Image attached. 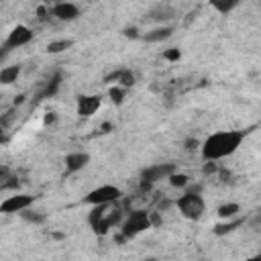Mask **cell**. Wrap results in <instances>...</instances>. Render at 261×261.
I'll return each instance as SVG.
<instances>
[{"instance_id":"83f0119b","label":"cell","mask_w":261,"mask_h":261,"mask_svg":"<svg viewBox=\"0 0 261 261\" xmlns=\"http://www.w3.org/2000/svg\"><path fill=\"white\" fill-rule=\"evenodd\" d=\"M247 261H261V255H255V257H251V259H247Z\"/></svg>"},{"instance_id":"52a82bcc","label":"cell","mask_w":261,"mask_h":261,"mask_svg":"<svg viewBox=\"0 0 261 261\" xmlns=\"http://www.w3.org/2000/svg\"><path fill=\"white\" fill-rule=\"evenodd\" d=\"M33 206V196L29 194H16L8 196L4 202H0V212L2 214H20Z\"/></svg>"},{"instance_id":"8fae6325","label":"cell","mask_w":261,"mask_h":261,"mask_svg":"<svg viewBox=\"0 0 261 261\" xmlns=\"http://www.w3.org/2000/svg\"><path fill=\"white\" fill-rule=\"evenodd\" d=\"M90 163V155L84 151H73L65 155V173H75L82 171Z\"/></svg>"},{"instance_id":"3957f363","label":"cell","mask_w":261,"mask_h":261,"mask_svg":"<svg viewBox=\"0 0 261 261\" xmlns=\"http://www.w3.org/2000/svg\"><path fill=\"white\" fill-rule=\"evenodd\" d=\"M175 206H177L179 214L188 220H200L204 216V210H206L204 198L198 192H186L184 196L177 198Z\"/></svg>"},{"instance_id":"7402d4cb","label":"cell","mask_w":261,"mask_h":261,"mask_svg":"<svg viewBox=\"0 0 261 261\" xmlns=\"http://www.w3.org/2000/svg\"><path fill=\"white\" fill-rule=\"evenodd\" d=\"M57 88H59V75H57V77L51 82V86H47V90H45V96H51V94H53Z\"/></svg>"},{"instance_id":"8992f818","label":"cell","mask_w":261,"mask_h":261,"mask_svg":"<svg viewBox=\"0 0 261 261\" xmlns=\"http://www.w3.org/2000/svg\"><path fill=\"white\" fill-rule=\"evenodd\" d=\"M171 173H175L173 163H155L141 171V179H143V184H155V181L167 179Z\"/></svg>"},{"instance_id":"484cf974","label":"cell","mask_w":261,"mask_h":261,"mask_svg":"<svg viewBox=\"0 0 261 261\" xmlns=\"http://www.w3.org/2000/svg\"><path fill=\"white\" fill-rule=\"evenodd\" d=\"M126 37H137V31H135V29H128V31H126Z\"/></svg>"},{"instance_id":"ac0fdd59","label":"cell","mask_w":261,"mask_h":261,"mask_svg":"<svg viewBox=\"0 0 261 261\" xmlns=\"http://www.w3.org/2000/svg\"><path fill=\"white\" fill-rule=\"evenodd\" d=\"M241 210V206L239 204H234V202H228V204H222L220 208H218V216L220 218H232V216H237V212Z\"/></svg>"},{"instance_id":"7a4b0ae2","label":"cell","mask_w":261,"mask_h":261,"mask_svg":"<svg viewBox=\"0 0 261 261\" xmlns=\"http://www.w3.org/2000/svg\"><path fill=\"white\" fill-rule=\"evenodd\" d=\"M116 204V202H114ZM114 204H102V206H92V212L88 216L90 226L96 234H106L114 224L120 222L122 210Z\"/></svg>"},{"instance_id":"9c48e42d","label":"cell","mask_w":261,"mask_h":261,"mask_svg":"<svg viewBox=\"0 0 261 261\" xmlns=\"http://www.w3.org/2000/svg\"><path fill=\"white\" fill-rule=\"evenodd\" d=\"M100 104H102V98L100 96H96V94H82V96H77L75 112H77V116L88 118V116H92L100 108Z\"/></svg>"},{"instance_id":"cb8c5ba5","label":"cell","mask_w":261,"mask_h":261,"mask_svg":"<svg viewBox=\"0 0 261 261\" xmlns=\"http://www.w3.org/2000/svg\"><path fill=\"white\" fill-rule=\"evenodd\" d=\"M165 57H167V59H177V57H179V51H167Z\"/></svg>"},{"instance_id":"44dd1931","label":"cell","mask_w":261,"mask_h":261,"mask_svg":"<svg viewBox=\"0 0 261 261\" xmlns=\"http://www.w3.org/2000/svg\"><path fill=\"white\" fill-rule=\"evenodd\" d=\"M20 216H22L27 222H35V224H39V222H43V220H45V214H39V212H31V210H24V212H20Z\"/></svg>"},{"instance_id":"ba28073f","label":"cell","mask_w":261,"mask_h":261,"mask_svg":"<svg viewBox=\"0 0 261 261\" xmlns=\"http://www.w3.org/2000/svg\"><path fill=\"white\" fill-rule=\"evenodd\" d=\"M31 41H33V31H31L29 27H24V24H16V27L8 33L4 47L10 51V49H16V47H24V45H29Z\"/></svg>"},{"instance_id":"e0dca14e","label":"cell","mask_w":261,"mask_h":261,"mask_svg":"<svg viewBox=\"0 0 261 261\" xmlns=\"http://www.w3.org/2000/svg\"><path fill=\"white\" fill-rule=\"evenodd\" d=\"M73 45V41H69V39H59V41H51L49 45H47V53H53V55H57V53H63L65 49H69Z\"/></svg>"},{"instance_id":"7c38bea8","label":"cell","mask_w":261,"mask_h":261,"mask_svg":"<svg viewBox=\"0 0 261 261\" xmlns=\"http://www.w3.org/2000/svg\"><path fill=\"white\" fill-rule=\"evenodd\" d=\"M116 82L122 90H126V88H130V86H135V73L130 71V69H118V71H114V73H110V75H106V82Z\"/></svg>"},{"instance_id":"ffe728a7","label":"cell","mask_w":261,"mask_h":261,"mask_svg":"<svg viewBox=\"0 0 261 261\" xmlns=\"http://www.w3.org/2000/svg\"><path fill=\"white\" fill-rule=\"evenodd\" d=\"M167 179H169V184H171L173 188H186V186L190 184V177H188L186 173H177V171L171 173Z\"/></svg>"},{"instance_id":"4fadbf2b","label":"cell","mask_w":261,"mask_h":261,"mask_svg":"<svg viewBox=\"0 0 261 261\" xmlns=\"http://www.w3.org/2000/svg\"><path fill=\"white\" fill-rule=\"evenodd\" d=\"M171 33H173V29H171V27H157V29H153V31L145 33V35H143V39H145V41H149V43H159V41L169 39V37H171Z\"/></svg>"},{"instance_id":"277c9868","label":"cell","mask_w":261,"mask_h":261,"mask_svg":"<svg viewBox=\"0 0 261 261\" xmlns=\"http://www.w3.org/2000/svg\"><path fill=\"white\" fill-rule=\"evenodd\" d=\"M151 212H145V210H133L122 222H120V232H122V239H133L137 234H141L143 230L151 228Z\"/></svg>"},{"instance_id":"4316f807","label":"cell","mask_w":261,"mask_h":261,"mask_svg":"<svg viewBox=\"0 0 261 261\" xmlns=\"http://www.w3.org/2000/svg\"><path fill=\"white\" fill-rule=\"evenodd\" d=\"M6 141V137H4V128H2V124H0V143H4Z\"/></svg>"},{"instance_id":"2e32d148","label":"cell","mask_w":261,"mask_h":261,"mask_svg":"<svg viewBox=\"0 0 261 261\" xmlns=\"http://www.w3.org/2000/svg\"><path fill=\"white\" fill-rule=\"evenodd\" d=\"M171 16H173V8H171V6L159 4V6H155V8L151 10V18H155V20H169Z\"/></svg>"},{"instance_id":"5b68a950","label":"cell","mask_w":261,"mask_h":261,"mask_svg":"<svg viewBox=\"0 0 261 261\" xmlns=\"http://www.w3.org/2000/svg\"><path fill=\"white\" fill-rule=\"evenodd\" d=\"M120 198H122V190L112 184H106V186H98L92 192H88L84 196V202L90 206H102V204H114Z\"/></svg>"},{"instance_id":"5bb4252c","label":"cell","mask_w":261,"mask_h":261,"mask_svg":"<svg viewBox=\"0 0 261 261\" xmlns=\"http://www.w3.org/2000/svg\"><path fill=\"white\" fill-rule=\"evenodd\" d=\"M20 75V65H6L0 69V84L8 86V84H14Z\"/></svg>"},{"instance_id":"30bf717a","label":"cell","mask_w":261,"mask_h":261,"mask_svg":"<svg viewBox=\"0 0 261 261\" xmlns=\"http://www.w3.org/2000/svg\"><path fill=\"white\" fill-rule=\"evenodd\" d=\"M51 14L59 20H75L80 16V6L71 2H57L51 6Z\"/></svg>"},{"instance_id":"d6986e66","label":"cell","mask_w":261,"mask_h":261,"mask_svg":"<svg viewBox=\"0 0 261 261\" xmlns=\"http://www.w3.org/2000/svg\"><path fill=\"white\" fill-rule=\"evenodd\" d=\"M241 218H237V220H230V222H224V224H216V228H214V232L218 234V237H222V234H226V232H230V230H234L237 226H241Z\"/></svg>"},{"instance_id":"9a60e30c","label":"cell","mask_w":261,"mask_h":261,"mask_svg":"<svg viewBox=\"0 0 261 261\" xmlns=\"http://www.w3.org/2000/svg\"><path fill=\"white\" fill-rule=\"evenodd\" d=\"M214 10H218L220 14H228L230 10H234L239 6V0H212L210 2Z\"/></svg>"},{"instance_id":"f1b7e54d","label":"cell","mask_w":261,"mask_h":261,"mask_svg":"<svg viewBox=\"0 0 261 261\" xmlns=\"http://www.w3.org/2000/svg\"><path fill=\"white\" fill-rule=\"evenodd\" d=\"M145 261H157V259H145Z\"/></svg>"},{"instance_id":"d4e9b609","label":"cell","mask_w":261,"mask_h":261,"mask_svg":"<svg viewBox=\"0 0 261 261\" xmlns=\"http://www.w3.org/2000/svg\"><path fill=\"white\" fill-rule=\"evenodd\" d=\"M6 55H8V49H6L4 45H2V47H0V61H2V59H4Z\"/></svg>"},{"instance_id":"6da1fadb","label":"cell","mask_w":261,"mask_h":261,"mask_svg":"<svg viewBox=\"0 0 261 261\" xmlns=\"http://www.w3.org/2000/svg\"><path fill=\"white\" fill-rule=\"evenodd\" d=\"M247 130H218L212 133L204 143H202V157L206 161H218L228 155H232L241 143L245 141Z\"/></svg>"},{"instance_id":"603a6c76","label":"cell","mask_w":261,"mask_h":261,"mask_svg":"<svg viewBox=\"0 0 261 261\" xmlns=\"http://www.w3.org/2000/svg\"><path fill=\"white\" fill-rule=\"evenodd\" d=\"M122 94H124V90H122V88H114V90H110V96H112V100H116V102H120V100H122V98H120Z\"/></svg>"}]
</instances>
